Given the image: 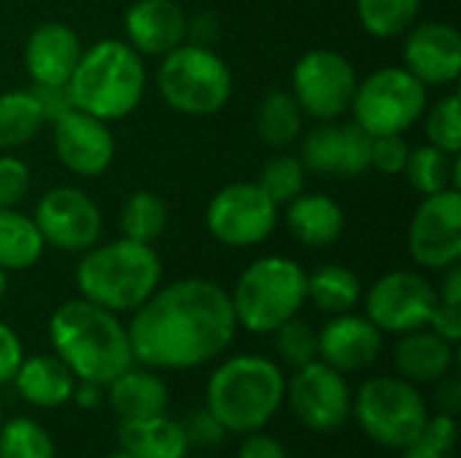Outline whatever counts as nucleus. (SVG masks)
<instances>
[{"label": "nucleus", "mask_w": 461, "mask_h": 458, "mask_svg": "<svg viewBox=\"0 0 461 458\" xmlns=\"http://www.w3.org/2000/svg\"><path fill=\"white\" fill-rule=\"evenodd\" d=\"M230 292L208 278H181L132 310V356L149 370H194L219 359L235 340Z\"/></svg>", "instance_id": "nucleus-1"}, {"label": "nucleus", "mask_w": 461, "mask_h": 458, "mask_svg": "<svg viewBox=\"0 0 461 458\" xmlns=\"http://www.w3.org/2000/svg\"><path fill=\"white\" fill-rule=\"evenodd\" d=\"M54 354L68 364L76 381L108 386L119 373L135 364L127 324L84 297L62 302L49 319Z\"/></svg>", "instance_id": "nucleus-2"}, {"label": "nucleus", "mask_w": 461, "mask_h": 458, "mask_svg": "<svg viewBox=\"0 0 461 458\" xmlns=\"http://www.w3.org/2000/svg\"><path fill=\"white\" fill-rule=\"evenodd\" d=\"M286 402V375L278 362L238 354L221 362L205 389V408L232 435L262 432Z\"/></svg>", "instance_id": "nucleus-3"}, {"label": "nucleus", "mask_w": 461, "mask_h": 458, "mask_svg": "<svg viewBox=\"0 0 461 458\" xmlns=\"http://www.w3.org/2000/svg\"><path fill=\"white\" fill-rule=\"evenodd\" d=\"M162 283V259L154 246L119 238L95 243L76 265V286L84 300L111 310L132 313Z\"/></svg>", "instance_id": "nucleus-4"}, {"label": "nucleus", "mask_w": 461, "mask_h": 458, "mask_svg": "<svg viewBox=\"0 0 461 458\" xmlns=\"http://www.w3.org/2000/svg\"><path fill=\"white\" fill-rule=\"evenodd\" d=\"M68 92L73 108L103 121H119L130 116L146 94L143 57L127 40L103 38L81 51Z\"/></svg>", "instance_id": "nucleus-5"}, {"label": "nucleus", "mask_w": 461, "mask_h": 458, "mask_svg": "<svg viewBox=\"0 0 461 458\" xmlns=\"http://www.w3.org/2000/svg\"><path fill=\"white\" fill-rule=\"evenodd\" d=\"M230 300L238 327L273 335L308 302V270L289 256H262L240 273Z\"/></svg>", "instance_id": "nucleus-6"}, {"label": "nucleus", "mask_w": 461, "mask_h": 458, "mask_svg": "<svg viewBox=\"0 0 461 458\" xmlns=\"http://www.w3.org/2000/svg\"><path fill=\"white\" fill-rule=\"evenodd\" d=\"M157 89L184 116H213L232 97V70L213 49L184 40L162 57Z\"/></svg>", "instance_id": "nucleus-7"}, {"label": "nucleus", "mask_w": 461, "mask_h": 458, "mask_svg": "<svg viewBox=\"0 0 461 458\" xmlns=\"http://www.w3.org/2000/svg\"><path fill=\"white\" fill-rule=\"evenodd\" d=\"M351 413L359 429L389 451H405L419 443L429 418L419 386L400 375H378L359 386Z\"/></svg>", "instance_id": "nucleus-8"}, {"label": "nucleus", "mask_w": 461, "mask_h": 458, "mask_svg": "<svg viewBox=\"0 0 461 458\" xmlns=\"http://www.w3.org/2000/svg\"><path fill=\"white\" fill-rule=\"evenodd\" d=\"M354 121L378 135H402L416 127L427 111V86L405 67H378L357 84L351 108Z\"/></svg>", "instance_id": "nucleus-9"}, {"label": "nucleus", "mask_w": 461, "mask_h": 458, "mask_svg": "<svg viewBox=\"0 0 461 458\" xmlns=\"http://www.w3.org/2000/svg\"><path fill=\"white\" fill-rule=\"evenodd\" d=\"M357 84L351 59L335 49H311L292 70V97L316 121L340 119L351 108Z\"/></svg>", "instance_id": "nucleus-10"}, {"label": "nucleus", "mask_w": 461, "mask_h": 458, "mask_svg": "<svg viewBox=\"0 0 461 458\" xmlns=\"http://www.w3.org/2000/svg\"><path fill=\"white\" fill-rule=\"evenodd\" d=\"M278 211L281 208L257 186V181H238L211 197L205 224L211 238L221 246L251 248L273 235Z\"/></svg>", "instance_id": "nucleus-11"}, {"label": "nucleus", "mask_w": 461, "mask_h": 458, "mask_svg": "<svg viewBox=\"0 0 461 458\" xmlns=\"http://www.w3.org/2000/svg\"><path fill=\"white\" fill-rule=\"evenodd\" d=\"M286 400L294 418L311 432H338L351 418L354 394L343 373L313 359L286 381Z\"/></svg>", "instance_id": "nucleus-12"}, {"label": "nucleus", "mask_w": 461, "mask_h": 458, "mask_svg": "<svg viewBox=\"0 0 461 458\" xmlns=\"http://www.w3.org/2000/svg\"><path fill=\"white\" fill-rule=\"evenodd\" d=\"M438 305V289L416 270H392L365 294V316L384 335L424 329Z\"/></svg>", "instance_id": "nucleus-13"}, {"label": "nucleus", "mask_w": 461, "mask_h": 458, "mask_svg": "<svg viewBox=\"0 0 461 458\" xmlns=\"http://www.w3.org/2000/svg\"><path fill=\"white\" fill-rule=\"evenodd\" d=\"M408 256L443 273L461 259V192L456 186L427 194L408 227Z\"/></svg>", "instance_id": "nucleus-14"}, {"label": "nucleus", "mask_w": 461, "mask_h": 458, "mask_svg": "<svg viewBox=\"0 0 461 458\" xmlns=\"http://www.w3.org/2000/svg\"><path fill=\"white\" fill-rule=\"evenodd\" d=\"M32 221L46 246L65 254H84L103 235V213L97 202L76 186L49 189L32 211Z\"/></svg>", "instance_id": "nucleus-15"}, {"label": "nucleus", "mask_w": 461, "mask_h": 458, "mask_svg": "<svg viewBox=\"0 0 461 458\" xmlns=\"http://www.w3.org/2000/svg\"><path fill=\"white\" fill-rule=\"evenodd\" d=\"M54 151L62 167L73 175L97 178L111 167L116 157V140L108 130V121L73 108L54 121Z\"/></svg>", "instance_id": "nucleus-16"}, {"label": "nucleus", "mask_w": 461, "mask_h": 458, "mask_svg": "<svg viewBox=\"0 0 461 458\" xmlns=\"http://www.w3.org/2000/svg\"><path fill=\"white\" fill-rule=\"evenodd\" d=\"M405 70L424 86H451L461 76V35L448 22L413 24L402 49Z\"/></svg>", "instance_id": "nucleus-17"}, {"label": "nucleus", "mask_w": 461, "mask_h": 458, "mask_svg": "<svg viewBox=\"0 0 461 458\" xmlns=\"http://www.w3.org/2000/svg\"><path fill=\"white\" fill-rule=\"evenodd\" d=\"M384 351V332L354 310L332 316L319 329V359L338 373H362L378 362Z\"/></svg>", "instance_id": "nucleus-18"}, {"label": "nucleus", "mask_w": 461, "mask_h": 458, "mask_svg": "<svg viewBox=\"0 0 461 458\" xmlns=\"http://www.w3.org/2000/svg\"><path fill=\"white\" fill-rule=\"evenodd\" d=\"M81 51V38L68 24L43 22L24 40V70L35 86H65Z\"/></svg>", "instance_id": "nucleus-19"}, {"label": "nucleus", "mask_w": 461, "mask_h": 458, "mask_svg": "<svg viewBox=\"0 0 461 458\" xmlns=\"http://www.w3.org/2000/svg\"><path fill=\"white\" fill-rule=\"evenodd\" d=\"M124 32L140 57H165L186 40V13L176 0H135L124 13Z\"/></svg>", "instance_id": "nucleus-20"}, {"label": "nucleus", "mask_w": 461, "mask_h": 458, "mask_svg": "<svg viewBox=\"0 0 461 458\" xmlns=\"http://www.w3.org/2000/svg\"><path fill=\"white\" fill-rule=\"evenodd\" d=\"M392 359H394L400 378L421 386V383H438L443 375H448L454 370L456 351H454V343L443 340L429 327H424V329L400 335Z\"/></svg>", "instance_id": "nucleus-21"}, {"label": "nucleus", "mask_w": 461, "mask_h": 458, "mask_svg": "<svg viewBox=\"0 0 461 458\" xmlns=\"http://www.w3.org/2000/svg\"><path fill=\"white\" fill-rule=\"evenodd\" d=\"M284 219L294 240L308 248H327L338 243L346 229L343 208L321 192L297 194L292 202L284 205Z\"/></svg>", "instance_id": "nucleus-22"}, {"label": "nucleus", "mask_w": 461, "mask_h": 458, "mask_svg": "<svg viewBox=\"0 0 461 458\" xmlns=\"http://www.w3.org/2000/svg\"><path fill=\"white\" fill-rule=\"evenodd\" d=\"M11 383L16 386V394L32 408L54 410L70 402L76 375L57 354H35L22 359Z\"/></svg>", "instance_id": "nucleus-23"}, {"label": "nucleus", "mask_w": 461, "mask_h": 458, "mask_svg": "<svg viewBox=\"0 0 461 458\" xmlns=\"http://www.w3.org/2000/svg\"><path fill=\"white\" fill-rule=\"evenodd\" d=\"M111 410L119 416V421H135V418H149L167 413L170 391L165 381L149 370V367H127L119 373L108 386H105Z\"/></svg>", "instance_id": "nucleus-24"}, {"label": "nucleus", "mask_w": 461, "mask_h": 458, "mask_svg": "<svg viewBox=\"0 0 461 458\" xmlns=\"http://www.w3.org/2000/svg\"><path fill=\"white\" fill-rule=\"evenodd\" d=\"M119 445L132 458H186L189 443L184 427L167 413L122 421L119 424Z\"/></svg>", "instance_id": "nucleus-25"}, {"label": "nucleus", "mask_w": 461, "mask_h": 458, "mask_svg": "<svg viewBox=\"0 0 461 458\" xmlns=\"http://www.w3.org/2000/svg\"><path fill=\"white\" fill-rule=\"evenodd\" d=\"M46 243L32 216L16 208H0V267L5 273H22L41 262Z\"/></svg>", "instance_id": "nucleus-26"}, {"label": "nucleus", "mask_w": 461, "mask_h": 458, "mask_svg": "<svg viewBox=\"0 0 461 458\" xmlns=\"http://www.w3.org/2000/svg\"><path fill=\"white\" fill-rule=\"evenodd\" d=\"M402 175L408 178L411 189H416L421 197L435 194L448 186L459 189L461 159L459 154H448L432 143H424V146H416L408 151Z\"/></svg>", "instance_id": "nucleus-27"}, {"label": "nucleus", "mask_w": 461, "mask_h": 458, "mask_svg": "<svg viewBox=\"0 0 461 458\" xmlns=\"http://www.w3.org/2000/svg\"><path fill=\"white\" fill-rule=\"evenodd\" d=\"M305 113L292 92H267L257 105V135L270 148H286L303 135Z\"/></svg>", "instance_id": "nucleus-28"}, {"label": "nucleus", "mask_w": 461, "mask_h": 458, "mask_svg": "<svg viewBox=\"0 0 461 458\" xmlns=\"http://www.w3.org/2000/svg\"><path fill=\"white\" fill-rule=\"evenodd\" d=\"M308 300L330 316L348 313L362 300V281L346 265H321L308 273Z\"/></svg>", "instance_id": "nucleus-29"}, {"label": "nucleus", "mask_w": 461, "mask_h": 458, "mask_svg": "<svg viewBox=\"0 0 461 458\" xmlns=\"http://www.w3.org/2000/svg\"><path fill=\"white\" fill-rule=\"evenodd\" d=\"M46 124L32 89H11L0 94V151L27 146Z\"/></svg>", "instance_id": "nucleus-30"}, {"label": "nucleus", "mask_w": 461, "mask_h": 458, "mask_svg": "<svg viewBox=\"0 0 461 458\" xmlns=\"http://www.w3.org/2000/svg\"><path fill=\"white\" fill-rule=\"evenodd\" d=\"M122 238L154 246L167 229V205L157 192L138 189L122 205Z\"/></svg>", "instance_id": "nucleus-31"}, {"label": "nucleus", "mask_w": 461, "mask_h": 458, "mask_svg": "<svg viewBox=\"0 0 461 458\" xmlns=\"http://www.w3.org/2000/svg\"><path fill=\"white\" fill-rule=\"evenodd\" d=\"M421 13V0H357V16L373 38H397L408 32Z\"/></svg>", "instance_id": "nucleus-32"}, {"label": "nucleus", "mask_w": 461, "mask_h": 458, "mask_svg": "<svg viewBox=\"0 0 461 458\" xmlns=\"http://www.w3.org/2000/svg\"><path fill=\"white\" fill-rule=\"evenodd\" d=\"M0 458H57L51 435L32 418L0 424Z\"/></svg>", "instance_id": "nucleus-33"}, {"label": "nucleus", "mask_w": 461, "mask_h": 458, "mask_svg": "<svg viewBox=\"0 0 461 458\" xmlns=\"http://www.w3.org/2000/svg\"><path fill=\"white\" fill-rule=\"evenodd\" d=\"M305 178L308 170L300 162V157H289V154H278L273 159H267L259 170L257 186L278 205L284 208L286 202H292L297 194L305 192Z\"/></svg>", "instance_id": "nucleus-34"}, {"label": "nucleus", "mask_w": 461, "mask_h": 458, "mask_svg": "<svg viewBox=\"0 0 461 458\" xmlns=\"http://www.w3.org/2000/svg\"><path fill=\"white\" fill-rule=\"evenodd\" d=\"M340 151H343V124L335 121H319L300 146V162L308 173L319 175H338L340 167Z\"/></svg>", "instance_id": "nucleus-35"}, {"label": "nucleus", "mask_w": 461, "mask_h": 458, "mask_svg": "<svg viewBox=\"0 0 461 458\" xmlns=\"http://www.w3.org/2000/svg\"><path fill=\"white\" fill-rule=\"evenodd\" d=\"M424 132L427 140L448 154H459L461 148V100L456 92L440 97L432 108L424 111Z\"/></svg>", "instance_id": "nucleus-36"}, {"label": "nucleus", "mask_w": 461, "mask_h": 458, "mask_svg": "<svg viewBox=\"0 0 461 458\" xmlns=\"http://www.w3.org/2000/svg\"><path fill=\"white\" fill-rule=\"evenodd\" d=\"M273 337H276V354H278V359L286 367H292V370H297V367L319 359V332L308 321H303L297 316L289 319L286 324H281L273 332Z\"/></svg>", "instance_id": "nucleus-37"}, {"label": "nucleus", "mask_w": 461, "mask_h": 458, "mask_svg": "<svg viewBox=\"0 0 461 458\" xmlns=\"http://www.w3.org/2000/svg\"><path fill=\"white\" fill-rule=\"evenodd\" d=\"M370 167H373V135L365 132L357 121L343 124V151H340L338 175L357 178L365 175Z\"/></svg>", "instance_id": "nucleus-38"}, {"label": "nucleus", "mask_w": 461, "mask_h": 458, "mask_svg": "<svg viewBox=\"0 0 461 458\" xmlns=\"http://www.w3.org/2000/svg\"><path fill=\"white\" fill-rule=\"evenodd\" d=\"M30 192V167L11 154L0 157V208H16Z\"/></svg>", "instance_id": "nucleus-39"}, {"label": "nucleus", "mask_w": 461, "mask_h": 458, "mask_svg": "<svg viewBox=\"0 0 461 458\" xmlns=\"http://www.w3.org/2000/svg\"><path fill=\"white\" fill-rule=\"evenodd\" d=\"M181 427H184V435H186L189 448H205V451H211V448H216L227 437V429L219 424V418L208 408L192 410Z\"/></svg>", "instance_id": "nucleus-40"}, {"label": "nucleus", "mask_w": 461, "mask_h": 458, "mask_svg": "<svg viewBox=\"0 0 461 458\" xmlns=\"http://www.w3.org/2000/svg\"><path fill=\"white\" fill-rule=\"evenodd\" d=\"M408 140L402 135H378L373 138V167L384 175H400L408 162Z\"/></svg>", "instance_id": "nucleus-41"}, {"label": "nucleus", "mask_w": 461, "mask_h": 458, "mask_svg": "<svg viewBox=\"0 0 461 458\" xmlns=\"http://www.w3.org/2000/svg\"><path fill=\"white\" fill-rule=\"evenodd\" d=\"M22 359H24V346L19 335L5 321H0V386L14 381Z\"/></svg>", "instance_id": "nucleus-42"}, {"label": "nucleus", "mask_w": 461, "mask_h": 458, "mask_svg": "<svg viewBox=\"0 0 461 458\" xmlns=\"http://www.w3.org/2000/svg\"><path fill=\"white\" fill-rule=\"evenodd\" d=\"M421 440L427 445L443 451V454H451L454 443H456V416H448V413H440V410H438V416H429Z\"/></svg>", "instance_id": "nucleus-43"}, {"label": "nucleus", "mask_w": 461, "mask_h": 458, "mask_svg": "<svg viewBox=\"0 0 461 458\" xmlns=\"http://www.w3.org/2000/svg\"><path fill=\"white\" fill-rule=\"evenodd\" d=\"M32 94L46 116V124L62 119L68 111H73V100H70V92H68V84L65 86H35L32 84Z\"/></svg>", "instance_id": "nucleus-44"}, {"label": "nucleus", "mask_w": 461, "mask_h": 458, "mask_svg": "<svg viewBox=\"0 0 461 458\" xmlns=\"http://www.w3.org/2000/svg\"><path fill=\"white\" fill-rule=\"evenodd\" d=\"M427 327L435 335H440L443 340H448V343L456 346L461 340V305H448V302H440L438 300V305H435Z\"/></svg>", "instance_id": "nucleus-45"}, {"label": "nucleus", "mask_w": 461, "mask_h": 458, "mask_svg": "<svg viewBox=\"0 0 461 458\" xmlns=\"http://www.w3.org/2000/svg\"><path fill=\"white\" fill-rule=\"evenodd\" d=\"M221 35V24L219 16L211 11H200L192 19L186 16V43H197V46H208L213 49V43Z\"/></svg>", "instance_id": "nucleus-46"}, {"label": "nucleus", "mask_w": 461, "mask_h": 458, "mask_svg": "<svg viewBox=\"0 0 461 458\" xmlns=\"http://www.w3.org/2000/svg\"><path fill=\"white\" fill-rule=\"evenodd\" d=\"M243 437L246 440L238 448V458H292L281 440H276L265 432H251Z\"/></svg>", "instance_id": "nucleus-47"}, {"label": "nucleus", "mask_w": 461, "mask_h": 458, "mask_svg": "<svg viewBox=\"0 0 461 458\" xmlns=\"http://www.w3.org/2000/svg\"><path fill=\"white\" fill-rule=\"evenodd\" d=\"M435 402H438V410L440 413H448V416H456L461 410V381L459 375L448 373L438 381V389H435Z\"/></svg>", "instance_id": "nucleus-48"}, {"label": "nucleus", "mask_w": 461, "mask_h": 458, "mask_svg": "<svg viewBox=\"0 0 461 458\" xmlns=\"http://www.w3.org/2000/svg\"><path fill=\"white\" fill-rule=\"evenodd\" d=\"M103 400H105V386L89 383V381H76L70 402H76L81 410H97L103 405Z\"/></svg>", "instance_id": "nucleus-49"}, {"label": "nucleus", "mask_w": 461, "mask_h": 458, "mask_svg": "<svg viewBox=\"0 0 461 458\" xmlns=\"http://www.w3.org/2000/svg\"><path fill=\"white\" fill-rule=\"evenodd\" d=\"M438 300L448 305H461V267L459 262L443 270V281L438 289Z\"/></svg>", "instance_id": "nucleus-50"}, {"label": "nucleus", "mask_w": 461, "mask_h": 458, "mask_svg": "<svg viewBox=\"0 0 461 458\" xmlns=\"http://www.w3.org/2000/svg\"><path fill=\"white\" fill-rule=\"evenodd\" d=\"M402 458H448V454H443V451L427 445L424 440H419V443H413V445H408L402 451Z\"/></svg>", "instance_id": "nucleus-51"}, {"label": "nucleus", "mask_w": 461, "mask_h": 458, "mask_svg": "<svg viewBox=\"0 0 461 458\" xmlns=\"http://www.w3.org/2000/svg\"><path fill=\"white\" fill-rule=\"evenodd\" d=\"M5 292H8V273L0 267V302H3V297H5Z\"/></svg>", "instance_id": "nucleus-52"}, {"label": "nucleus", "mask_w": 461, "mask_h": 458, "mask_svg": "<svg viewBox=\"0 0 461 458\" xmlns=\"http://www.w3.org/2000/svg\"><path fill=\"white\" fill-rule=\"evenodd\" d=\"M103 458H132L130 454H124V451H116V454H108V456Z\"/></svg>", "instance_id": "nucleus-53"}, {"label": "nucleus", "mask_w": 461, "mask_h": 458, "mask_svg": "<svg viewBox=\"0 0 461 458\" xmlns=\"http://www.w3.org/2000/svg\"><path fill=\"white\" fill-rule=\"evenodd\" d=\"M0 424H3V410H0Z\"/></svg>", "instance_id": "nucleus-54"}]
</instances>
